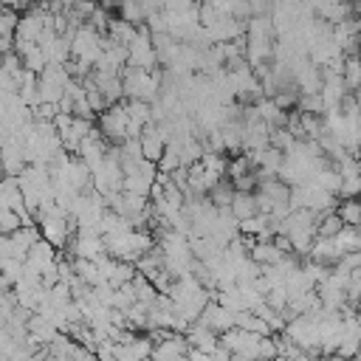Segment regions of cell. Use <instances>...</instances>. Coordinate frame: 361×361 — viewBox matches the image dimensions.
<instances>
[{
  "instance_id": "11",
  "label": "cell",
  "mask_w": 361,
  "mask_h": 361,
  "mask_svg": "<svg viewBox=\"0 0 361 361\" xmlns=\"http://www.w3.org/2000/svg\"><path fill=\"white\" fill-rule=\"evenodd\" d=\"M20 63H23V71H29V74H34V77H40V74L46 71V65H48L46 54H43L37 46H34V48H32V51H29V54L20 60Z\"/></svg>"
},
{
  "instance_id": "21",
  "label": "cell",
  "mask_w": 361,
  "mask_h": 361,
  "mask_svg": "<svg viewBox=\"0 0 361 361\" xmlns=\"http://www.w3.org/2000/svg\"><path fill=\"white\" fill-rule=\"evenodd\" d=\"M190 4H192V6H201V4H206V0H190Z\"/></svg>"
},
{
  "instance_id": "23",
  "label": "cell",
  "mask_w": 361,
  "mask_h": 361,
  "mask_svg": "<svg viewBox=\"0 0 361 361\" xmlns=\"http://www.w3.org/2000/svg\"><path fill=\"white\" fill-rule=\"evenodd\" d=\"M327 4H333V6H336V4H347V0H327Z\"/></svg>"
},
{
  "instance_id": "3",
  "label": "cell",
  "mask_w": 361,
  "mask_h": 361,
  "mask_svg": "<svg viewBox=\"0 0 361 361\" xmlns=\"http://www.w3.org/2000/svg\"><path fill=\"white\" fill-rule=\"evenodd\" d=\"M54 260H57V249H54V246H48L43 237H40V240L29 249V254H26V265H29V268H34L37 274H40L46 265H51Z\"/></svg>"
},
{
  "instance_id": "19",
  "label": "cell",
  "mask_w": 361,
  "mask_h": 361,
  "mask_svg": "<svg viewBox=\"0 0 361 361\" xmlns=\"http://www.w3.org/2000/svg\"><path fill=\"white\" fill-rule=\"evenodd\" d=\"M229 184H232L235 192H254L257 190V178H254V172H249V175H240V178L229 180Z\"/></svg>"
},
{
  "instance_id": "22",
  "label": "cell",
  "mask_w": 361,
  "mask_h": 361,
  "mask_svg": "<svg viewBox=\"0 0 361 361\" xmlns=\"http://www.w3.org/2000/svg\"><path fill=\"white\" fill-rule=\"evenodd\" d=\"M271 361H291V358H285V355H277V358H271Z\"/></svg>"
},
{
  "instance_id": "16",
  "label": "cell",
  "mask_w": 361,
  "mask_h": 361,
  "mask_svg": "<svg viewBox=\"0 0 361 361\" xmlns=\"http://www.w3.org/2000/svg\"><path fill=\"white\" fill-rule=\"evenodd\" d=\"M358 190H361V178H358V175H355V178H341L336 198H339V201H350V198L358 195Z\"/></svg>"
},
{
  "instance_id": "15",
  "label": "cell",
  "mask_w": 361,
  "mask_h": 361,
  "mask_svg": "<svg viewBox=\"0 0 361 361\" xmlns=\"http://www.w3.org/2000/svg\"><path fill=\"white\" fill-rule=\"evenodd\" d=\"M20 226H23V223H20V215H18L15 209H0V235L12 237Z\"/></svg>"
},
{
  "instance_id": "5",
  "label": "cell",
  "mask_w": 361,
  "mask_h": 361,
  "mask_svg": "<svg viewBox=\"0 0 361 361\" xmlns=\"http://www.w3.org/2000/svg\"><path fill=\"white\" fill-rule=\"evenodd\" d=\"M333 212H336V218H339L344 226L358 229V223H361V204H358L355 198H350V201H339Z\"/></svg>"
},
{
  "instance_id": "9",
  "label": "cell",
  "mask_w": 361,
  "mask_h": 361,
  "mask_svg": "<svg viewBox=\"0 0 361 361\" xmlns=\"http://www.w3.org/2000/svg\"><path fill=\"white\" fill-rule=\"evenodd\" d=\"M116 12H119L116 18L127 20V23H133V26L144 23V18H147V15H144V9H141V4H138V0H122Z\"/></svg>"
},
{
  "instance_id": "8",
  "label": "cell",
  "mask_w": 361,
  "mask_h": 361,
  "mask_svg": "<svg viewBox=\"0 0 361 361\" xmlns=\"http://www.w3.org/2000/svg\"><path fill=\"white\" fill-rule=\"evenodd\" d=\"M333 243H336V249H339L341 254H347V251H361V237H358V229H353V226H344V229L333 237Z\"/></svg>"
},
{
  "instance_id": "17",
  "label": "cell",
  "mask_w": 361,
  "mask_h": 361,
  "mask_svg": "<svg viewBox=\"0 0 361 361\" xmlns=\"http://www.w3.org/2000/svg\"><path fill=\"white\" fill-rule=\"evenodd\" d=\"M18 20H20V15H18L15 9H0V34H9V37H15Z\"/></svg>"
},
{
  "instance_id": "12",
  "label": "cell",
  "mask_w": 361,
  "mask_h": 361,
  "mask_svg": "<svg viewBox=\"0 0 361 361\" xmlns=\"http://www.w3.org/2000/svg\"><path fill=\"white\" fill-rule=\"evenodd\" d=\"M296 113H324V105H322V96L319 93H299L296 105H294Z\"/></svg>"
},
{
  "instance_id": "1",
  "label": "cell",
  "mask_w": 361,
  "mask_h": 361,
  "mask_svg": "<svg viewBox=\"0 0 361 361\" xmlns=\"http://www.w3.org/2000/svg\"><path fill=\"white\" fill-rule=\"evenodd\" d=\"M198 324L209 327V330H212V333H218V336L235 327V322H232V313H229L226 308H221L218 302H209V305L201 310V319H198Z\"/></svg>"
},
{
  "instance_id": "6",
  "label": "cell",
  "mask_w": 361,
  "mask_h": 361,
  "mask_svg": "<svg viewBox=\"0 0 361 361\" xmlns=\"http://www.w3.org/2000/svg\"><path fill=\"white\" fill-rule=\"evenodd\" d=\"M344 229V223L336 218V212H319L316 215V237H336Z\"/></svg>"
},
{
  "instance_id": "7",
  "label": "cell",
  "mask_w": 361,
  "mask_h": 361,
  "mask_svg": "<svg viewBox=\"0 0 361 361\" xmlns=\"http://www.w3.org/2000/svg\"><path fill=\"white\" fill-rule=\"evenodd\" d=\"M249 260H254L260 268H265V265L280 263V260H282V254H280L271 243H254V246H251V251H249Z\"/></svg>"
},
{
  "instance_id": "10",
  "label": "cell",
  "mask_w": 361,
  "mask_h": 361,
  "mask_svg": "<svg viewBox=\"0 0 361 361\" xmlns=\"http://www.w3.org/2000/svg\"><path fill=\"white\" fill-rule=\"evenodd\" d=\"M263 232H268V218H265V215H254V218H246V221L237 223V235L260 237Z\"/></svg>"
},
{
  "instance_id": "14",
  "label": "cell",
  "mask_w": 361,
  "mask_h": 361,
  "mask_svg": "<svg viewBox=\"0 0 361 361\" xmlns=\"http://www.w3.org/2000/svg\"><path fill=\"white\" fill-rule=\"evenodd\" d=\"M0 274H4V280L9 285H15L23 277V263L20 260H12V257H4V260H0Z\"/></svg>"
},
{
  "instance_id": "2",
  "label": "cell",
  "mask_w": 361,
  "mask_h": 361,
  "mask_svg": "<svg viewBox=\"0 0 361 361\" xmlns=\"http://www.w3.org/2000/svg\"><path fill=\"white\" fill-rule=\"evenodd\" d=\"M184 339H187V344H190L192 350H201V353H206V355H212V353L218 350V333H212L209 327H204V324H198V322L187 327Z\"/></svg>"
},
{
  "instance_id": "13",
  "label": "cell",
  "mask_w": 361,
  "mask_h": 361,
  "mask_svg": "<svg viewBox=\"0 0 361 361\" xmlns=\"http://www.w3.org/2000/svg\"><path fill=\"white\" fill-rule=\"evenodd\" d=\"M133 277H136V268H133V263H116V271L110 274L107 285H110V288H122V285H127Z\"/></svg>"
},
{
  "instance_id": "18",
  "label": "cell",
  "mask_w": 361,
  "mask_h": 361,
  "mask_svg": "<svg viewBox=\"0 0 361 361\" xmlns=\"http://www.w3.org/2000/svg\"><path fill=\"white\" fill-rule=\"evenodd\" d=\"M257 358H260V361L277 358V341H274V336H263V339L257 341Z\"/></svg>"
},
{
  "instance_id": "4",
  "label": "cell",
  "mask_w": 361,
  "mask_h": 361,
  "mask_svg": "<svg viewBox=\"0 0 361 361\" xmlns=\"http://www.w3.org/2000/svg\"><path fill=\"white\" fill-rule=\"evenodd\" d=\"M229 212L232 218L240 223L246 218H254L257 215V204H254V192H235L232 195V204H229Z\"/></svg>"
},
{
  "instance_id": "20",
  "label": "cell",
  "mask_w": 361,
  "mask_h": 361,
  "mask_svg": "<svg viewBox=\"0 0 361 361\" xmlns=\"http://www.w3.org/2000/svg\"><path fill=\"white\" fill-rule=\"evenodd\" d=\"M316 361H350V358H341V355H322V358H316Z\"/></svg>"
}]
</instances>
